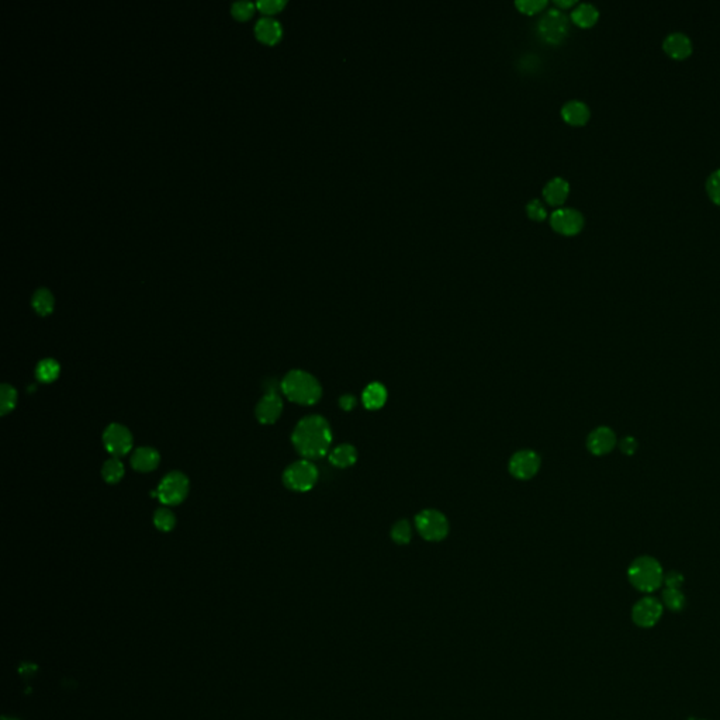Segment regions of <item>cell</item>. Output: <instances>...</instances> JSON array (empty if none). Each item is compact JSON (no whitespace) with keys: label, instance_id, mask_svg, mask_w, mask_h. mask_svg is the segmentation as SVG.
I'll use <instances>...</instances> for the list:
<instances>
[{"label":"cell","instance_id":"1","mask_svg":"<svg viewBox=\"0 0 720 720\" xmlns=\"http://www.w3.org/2000/svg\"><path fill=\"white\" fill-rule=\"evenodd\" d=\"M295 450L307 460L324 457L331 446L332 432L325 418L309 415L302 418L291 436Z\"/></svg>","mask_w":720,"mask_h":720},{"label":"cell","instance_id":"2","mask_svg":"<svg viewBox=\"0 0 720 720\" xmlns=\"http://www.w3.org/2000/svg\"><path fill=\"white\" fill-rule=\"evenodd\" d=\"M281 389L290 401L300 406H312L322 396L318 380L304 370H291L285 376Z\"/></svg>","mask_w":720,"mask_h":720},{"label":"cell","instance_id":"3","mask_svg":"<svg viewBox=\"0 0 720 720\" xmlns=\"http://www.w3.org/2000/svg\"><path fill=\"white\" fill-rule=\"evenodd\" d=\"M627 577L636 589L642 592H653L661 586L664 572L654 557L640 556L629 566Z\"/></svg>","mask_w":720,"mask_h":720},{"label":"cell","instance_id":"4","mask_svg":"<svg viewBox=\"0 0 720 720\" xmlns=\"http://www.w3.org/2000/svg\"><path fill=\"white\" fill-rule=\"evenodd\" d=\"M318 480V470L317 467L307 459L298 460L293 464H290L285 474H283V483L288 490L297 491V492H305L309 491Z\"/></svg>","mask_w":720,"mask_h":720},{"label":"cell","instance_id":"5","mask_svg":"<svg viewBox=\"0 0 720 720\" xmlns=\"http://www.w3.org/2000/svg\"><path fill=\"white\" fill-rule=\"evenodd\" d=\"M156 492L162 504L167 507L179 505L189 494V478L180 471H172L163 477Z\"/></svg>","mask_w":720,"mask_h":720},{"label":"cell","instance_id":"6","mask_svg":"<svg viewBox=\"0 0 720 720\" xmlns=\"http://www.w3.org/2000/svg\"><path fill=\"white\" fill-rule=\"evenodd\" d=\"M415 525L421 536L427 541L437 542L446 538L449 532V524L443 514L439 511L427 509L417 515Z\"/></svg>","mask_w":720,"mask_h":720},{"label":"cell","instance_id":"7","mask_svg":"<svg viewBox=\"0 0 720 720\" xmlns=\"http://www.w3.org/2000/svg\"><path fill=\"white\" fill-rule=\"evenodd\" d=\"M105 447L113 457H122L133 449V435L120 424H112L103 433Z\"/></svg>","mask_w":720,"mask_h":720},{"label":"cell","instance_id":"8","mask_svg":"<svg viewBox=\"0 0 720 720\" xmlns=\"http://www.w3.org/2000/svg\"><path fill=\"white\" fill-rule=\"evenodd\" d=\"M663 615V603L653 598L646 596L637 601L632 609V619L640 627H653Z\"/></svg>","mask_w":720,"mask_h":720},{"label":"cell","instance_id":"9","mask_svg":"<svg viewBox=\"0 0 720 720\" xmlns=\"http://www.w3.org/2000/svg\"><path fill=\"white\" fill-rule=\"evenodd\" d=\"M569 31L567 17L559 10H550L539 23V34L548 42H560Z\"/></svg>","mask_w":720,"mask_h":720},{"label":"cell","instance_id":"10","mask_svg":"<svg viewBox=\"0 0 720 720\" xmlns=\"http://www.w3.org/2000/svg\"><path fill=\"white\" fill-rule=\"evenodd\" d=\"M283 411V401L275 387L269 389L256 406V418L264 425L275 424Z\"/></svg>","mask_w":720,"mask_h":720},{"label":"cell","instance_id":"11","mask_svg":"<svg viewBox=\"0 0 720 720\" xmlns=\"http://www.w3.org/2000/svg\"><path fill=\"white\" fill-rule=\"evenodd\" d=\"M541 467L539 456L532 450H521L515 453L509 461V471L519 480L532 478Z\"/></svg>","mask_w":720,"mask_h":720},{"label":"cell","instance_id":"12","mask_svg":"<svg viewBox=\"0 0 720 720\" xmlns=\"http://www.w3.org/2000/svg\"><path fill=\"white\" fill-rule=\"evenodd\" d=\"M553 228L565 235H574L584 225V217L576 208H559L552 214Z\"/></svg>","mask_w":720,"mask_h":720},{"label":"cell","instance_id":"13","mask_svg":"<svg viewBox=\"0 0 720 720\" xmlns=\"http://www.w3.org/2000/svg\"><path fill=\"white\" fill-rule=\"evenodd\" d=\"M618 444L615 432L608 427H598L589 433L586 439L588 450L595 456H603L610 453Z\"/></svg>","mask_w":720,"mask_h":720},{"label":"cell","instance_id":"14","mask_svg":"<svg viewBox=\"0 0 720 720\" xmlns=\"http://www.w3.org/2000/svg\"><path fill=\"white\" fill-rule=\"evenodd\" d=\"M663 48L671 58L685 59L692 54V41L685 33L675 31L664 38Z\"/></svg>","mask_w":720,"mask_h":720},{"label":"cell","instance_id":"15","mask_svg":"<svg viewBox=\"0 0 720 720\" xmlns=\"http://www.w3.org/2000/svg\"><path fill=\"white\" fill-rule=\"evenodd\" d=\"M159 461H160L159 452L148 446L136 449L131 456V466L134 470L140 473L153 471L158 467Z\"/></svg>","mask_w":720,"mask_h":720},{"label":"cell","instance_id":"16","mask_svg":"<svg viewBox=\"0 0 720 720\" xmlns=\"http://www.w3.org/2000/svg\"><path fill=\"white\" fill-rule=\"evenodd\" d=\"M255 31H256L258 38H261L262 41H265L268 44L276 42L282 35V27H281L279 21L272 17H261L256 21Z\"/></svg>","mask_w":720,"mask_h":720},{"label":"cell","instance_id":"17","mask_svg":"<svg viewBox=\"0 0 720 720\" xmlns=\"http://www.w3.org/2000/svg\"><path fill=\"white\" fill-rule=\"evenodd\" d=\"M570 191V184L563 177L552 179L543 189V196L550 204H562L567 199Z\"/></svg>","mask_w":720,"mask_h":720},{"label":"cell","instance_id":"18","mask_svg":"<svg viewBox=\"0 0 720 720\" xmlns=\"http://www.w3.org/2000/svg\"><path fill=\"white\" fill-rule=\"evenodd\" d=\"M562 116L569 124L582 126L589 119V109L585 103L579 100H572L563 106Z\"/></svg>","mask_w":720,"mask_h":720},{"label":"cell","instance_id":"19","mask_svg":"<svg viewBox=\"0 0 720 720\" xmlns=\"http://www.w3.org/2000/svg\"><path fill=\"white\" fill-rule=\"evenodd\" d=\"M363 404L367 410H379L384 406L387 400V391L386 387L380 383H372L369 384L362 396Z\"/></svg>","mask_w":720,"mask_h":720},{"label":"cell","instance_id":"20","mask_svg":"<svg viewBox=\"0 0 720 720\" xmlns=\"http://www.w3.org/2000/svg\"><path fill=\"white\" fill-rule=\"evenodd\" d=\"M356 459H358V452L350 444H341L329 453V461L334 466L341 467V468L350 467L352 464L356 463Z\"/></svg>","mask_w":720,"mask_h":720},{"label":"cell","instance_id":"21","mask_svg":"<svg viewBox=\"0 0 720 720\" xmlns=\"http://www.w3.org/2000/svg\"><path fill=\"white\" fill-rule=\"evenodd\" d=\"M599 16L598 8L591 3H581L572 13L573 21L579 27H591L596 23Z\"/></svg>","mask_w":720,"mask_h":720},{"label":"cell","instance_id":"22","mask_svg":"<svg viewBox=\"0 0 720 720\" xmlns=\"http://www.w3.org/2000/svg\"><path fill=\"white\" fill-rule=\"evenodd\" d=\"M59 373H61V366L54 359L41 360L35 369L37 379L45 384L55 382L59 377Z\"/></svg>","mask_w":720,"mask_h":720},{"label":"cell","instance_id":"23","mask_svg":"<svg viewBox=\"0 0 720 720\" xmlns=\"http://www.w3.org/2000/svg\"><path fill=\"white\" fill-rule=\"evenodd\" d=\"M124 473H126L124 464L120 461L119 457L109 459L103 464V468H102V476H103L105 481L109 484L119 483L124 477Z\"/></svg>","mask_w":720,"mask_h":720},{"label":"cell","instance_id":"24","mask_svg":"<svg viewBox=\"0 0 720 720\" xmlns=\"http://www.w3.org/2000/svg\"><path fill=\"white\" fill-rule=\"evenodd\" d=\"M33 307L40 315H48L54 308V297L48 288H38L33 295Z\"/></svg>","mask_w":720,"mask_h":720},{"label":"cell","instance_id":"25","mask_svg":"<svg viewBox=\"0 0 720 720\" xmlns=\"http://www.w3.org/2000/svg\"><path fill=\"white\" fill-rule=\"evenodd\" d=\"M663 603L673 612H680L685 608L687 599L681 589L666 588L663 591Z\"/></svg>","mask_w":720,"mask_h":720},{"label":"cell","instance_id":"26","mask_svg":"<svg viewBox=\"0 0 720 720\" xmlns=\"http://www.w3.org/2000/svg\"><path fill=\"white\" fill-rule=\"evenodd\" d=\"M17 404V391L10 384H1L0 387V414L4 417L14 410Z\"/></svg>","mask_w":720,"mask_h":720},{"label":"cell","instance_id":"27","mask_svg":"<svg viewBox=\"0 0 720 720\" xmlns=\"http://www.w3.org/2000/svg\"><path fill=\"white\" fill-rule=\"evenodd\" d=\"M155 526L162 532H170L176 525V517L170 509L160 508L153 515Z\"/></svg>","mask_w":720,"mask_h":720},{"label":"cell","instance_id":"28","mask_svg":"<svg viewBox=\"0 0 720 720\" xmlns=\"http://www.w3.org/2000/svg\"><path fill=\"white\" fill-rule=\"evenodd\" d=\"M411 526L407 521H399L391 529V538L399 545H407L411 541Z\"/></svg>","mask_w":720,"mask_h":720},{"label":"cell","instance_id":"29","mask_svg":"<svg viewBox=\"0 0 720 720\" xmlns=\"http://www.w3.org/2000/svg\"><path fill=\"white\" fill-rule=\"evenodd\" d=\"M707 191L711 200L720 206V167L709 175L707 180Z\"/></svg>","mask_w":720,"mask_h":720},{"label":"cell","instance_id":"30","mask_svg":"<svg viewBox=\"0 0 720 720\" xmlns=\"http://www.w3.org/2000/svg\"><path fill=\"white\" fill-rule=\"evenodd\" d=\"M254 11V3L252 1H248V0H241V1H234L232 3V14L238 18H247L252 14Z\"/></svg>","mask_w":720,"mask_h":720},{"label":"cell","instance_id":"31","mask_svg":"<svg viewBox=\"0 0 720 720\" xmlns=\"http://www.w3.org/2000/svg\"><path fill=\"white\" fill-rule=\"evenodd\" d=\"M546 6V0H518L517 7L528 14L536 13Z\"/></svg>","mask_w":720,"mask_h":720},{"label":"cell","instance_id":"32","mask_svg":"<svg viewBox=\"0 0 720 720\" xmlns=\"http://www.w3.org/2000/svg\"><path fill=\"white\" fill-rule=\"evenodd\" d=\"M526 211H528L529 217H531V218H533V220L541 221V220H545V218H546V208H545V206H543L539 200H532V201L528 204Z\"/></svg>","mask_w":720,"mask_h":720},{"label":"cell","instance_id":"33","mask_svg":"<svg viewBox=\"0 0 720 720\" xmlns=\"http://www.w3.org/2000/svg\"><path fill=\"white\" fill-rule=\"evenodd\" d=\"M639 443L633 436H625L619 440V449L625 456H633L637 452Z\"/></svg>","mask_w":720,"mask_h":720},{"label":"cell","instance_id":"34","mask_svg":"<svg viewBox=\"0 0 720 720\" xmlns=\"http://www.w3.org/2000/svg\"><path fill=\"white\" fill-rule=\"evenodd\" d=\"M286 4L285 0H258L256 6L259 10L265 13H275L281 10Z\"/></svg>","mask_w":720,"mask_h":720},{"label":"cell","instance_id":"35","mask_svg":"<svg viewBox=\"0 0 720 720\" xmlns=\"http://www.w3.org/2000/svg\"><path fill=\"white\" fill-rule=\"evenodd\" d=\"M663 582L666 584V588L681 589V586L684 584V577H683L681 573H678V572H670V573L664 574Z\"/></svg>","mask_w":720,"mask_h":720},{"label":"cell","instance_id":"36","mask_svg":"<svg viewBox=\"0 0 720 720\" xmlns=\"http://www.w3.org/2000/svg\"><path fill=\"white\" fill-rule=\"evenodd\" d=\"M339 404L342 407V410L345 411H350L355 406H356V401L352 396H343L341 400H339Z\"/></svg>","mask_w":720,"mask_h":720},{"label":"cell","instance_id":"37","mask_svg":"<svg viewBox=\"0 0 720 720\" xmlns=\"http://www.w3.org/2000/svg\"><path fill=\"white\" fill-rule=\"evenodd\" d=\"M574 3H576L574 0H556V4H559L562 7H570Z\"/></svg>","mask_w":720,"mask_h":720},{"label":"cell","instance_id":"38","mask_svg":"<svg viewBox=\"0 0 720 720\" xmlns=\"http://www.w3.org/2000/svg\"><path fill=\"white\" fill-rule=\"evenodd\" d=\"M1 720H16V719H7V718H3Z\"/></svg>","mask_w":720,"mask_h":720}]
</instances>
